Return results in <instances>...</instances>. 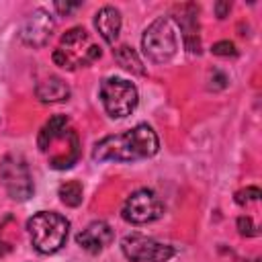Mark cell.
Masks as SVG:
<instances>
[{"label": "cell", "instance_id": "obj_21", "mask_svg": "<svg viewBox=\"0 0 262 262\" xmlns=\"http://www.w3.org/2000/svg\"><path fill=\"white\" fill-rule=\"evenodd\" d=\"M215 14L219 16V18H225L227 14H229V10H231V4L227 2V0H219V2H215Z\"/></svg>", "mask_w": 262, "mask_h": 262}, {"label": "cell", "instance_id": "obj_12", "mask_svg": "<svg viewBox=\"0 0 262 262\" xmlns=\"http://www.w3.org/2000/svg\"><path fill=\"white\" fill-rule=\"evenodd\" d=\"M94 27L106 43H115L121 31V12L115 6H102L94 16Z\"/></svg>", "mask_w": 262, "mask_h": 262}, {"label": "cell", "instance_id": "obj_11", "mask_svg": "<svg viewBox=\"0 0 262 262\" xmlns=\"http://www.w3.org/2000/svg\"><path fill=\"white\" fill-rule=\"evenodd\" d=\"M184 12L176 18L180 29H182V39L184 45L190 53H201V39H199V18H196V6L186 4L182 8Z\"/></svg>", "mask_w": 262, "mask_h": 262}, {"label": "cell", "instance_id": "obj_16", "mask_svg": "<svg viewBox=\"0 0 262 262\" xmlns=\"http://www.w3.org/2000/svg\"><path fill=\"white\" fill-rule=\"evenodd\" d=\"M258 199H260V188L258 186H246V188L235 192V203L242 205V207L252 203V201H258Z\"/></svg>", "mask_w": 262, "mask_h": 262}, {"label": "cell", "instance_id": "obj_4", "mask_svg": "<svg viewBox=\"0 0 262 262\" xmlns=\"http://www.w3.org/2000/svg\"><path fill=\"white\" fill-rule=\"evenodd\" d=\"M141 47L145 55L156 63H166L174 57L178 49V37H176V25L170 16H158L141 37Z\"/></svg>", "mask_w": 262, "mask_h": 262}, {"label": "cell", "instance_id": "obj_19", "mask_svg": "<svg viewBox=\"0 0 262 262\" xmlns=\"http://www.w3.org/2000/svg\"><path fill=\"white\" fill-rule=\"evenodd\" d=\"M227 86V76L219 70H213V74L209 76V90H223Z\"/></svg>", "mask_w": 262, "mask_h": 262}, {"label": "cell", "instance_id": "obj_1", "mask_svg": "<svg viewBox=\"0 0 262 262\" xmlns=\"http://www.w3.org/2000/svg\"><path fill=\"white\" fill-rule=\"evenodd\" d=\"M160 147L156 131L147 123H139L133 129L100 139L92 149V160L96 162H135L151 158Z\"/></svg>", "mask_w": 262, "mask_h": 262}, {"label": "cell", "instance_id": "obj_10", "mask_svg": "<svg viewBox=\"0 0 262 262\" xmlns=\"http://www.w3.org/2000/svg\"><path fill=\"white\" fill-rule=\"evenodd\" d=\"M115 239V231L106 221H92L90 225H86L78 235L76 242L82 250H86L88 254H98L102 252L106 246H111Z\"/></svg>", "mask_w": 262, "mask_h": 262}, {"label": "cell", "instance_id": "obj_3", "mask_svg": "<svg viewBox=\"0 0 262 262\" xmlns=\"http://www.w3.org/2000/svg\"><path fill=\"white\" fill-rule=\"evenodd\" d=\"M51 57H53V63H57L59 68L74 70V68L88 66L94 59H98L100 47L90 43V37L82 27H74L61 37V43L53 51Z\"/></svg>", "mask_w": 262, "mask_h": 262}, {"label": "cell", "instance_id": "obj_13", "mask_svg": "<svg viewBox=\"0 0 262 262\" xmlns=\"http://www.w3.org/2000/svg\"><path fill=\"white\" fill-rule=\"evenodd\" d=\"M35 94L41 102H59V100H68L70 96V86L57 78V76H49L43 82H39L35 86Z\"/></svg>", "mask_w": 262, "mask_h": 262}, {"label": "cell", "instance_id": "obj_15", "mask_svg": "<svg viewBox=\"0 0 262 262\" xmlns=\"http://www.w3.org/2000/svg\"><path fill=\"white\" fill-rule=\"evenodd\" d=\"M57 194H59V199H61L63 205H68V207H78V205L82 203L84 190H82V184H80L78 180H68V182H63V184L59 186Z\"/></svg>", "mask_w": 262, "mask_h": 262}, {"label": "cell", "instance_id": "obj_8", "mask_svg": "<svg viewBox=\"0 0 262 262\" xmlns=\"http://www.w3.org/2000/svg\"><path fill=\"white\" fill-rule=\"evenodd\" d=\"M162 213H164V203L149 188L135 190L123 205V219L129 223H135V225L156 221L162 217Z\"/></svg>", "mask_w": 262, "mask_h": 262}, {"label": "cell", "instance_id": "obj_20", "mask_svg": "<svg viewBox=\"0 0 262 262\" xmlns=\"http://www.w3.org/2000/svg\"><path fill=\"white\" fill-rule=\"evenodd\" d=\"M53 6H55V10H57L59 14H70V12H74L76 8H80L82 4H80V2H61V0H55Z\"/></svg>", "mask_w": 262, "mask_h": 262}, {"label": "cell", "instance_id": "obj_17", "mask_svg": "<svg viewBox=\"0 0 262 262\" xmlns=\"http://www.w3.org/2000/svg\"><path fill=\"white\" fill-rule=\"evenodd\" d=\"M235 225H237V231H239L242 235H246V237H252V235H258V227L254 225V221H252V217H248V215H242V217H237V221H235Z\"/></svg>", "mask_w": 262, "mask_h": 262}, {"label": "cell", "instance_id": "obj_22", "mask_svg": "<svg viewBox=\"0 0 262 262\" xmlns=\"http://www.w3.org/2000/svg\"><path fill=\"white\" fill-rule=\"evenodd\" d=\"M252 262H260V260H258V258H256V260H252Z\"/></svg>", "mask_w": 262, "mask_h": 262}, {"label": "cell", "instance_id": "obj_18", "mask_svg": "<svg viewBox=\"0 0 262 262\" xmlns=\"http://www.w3.org/2000/svg\"><path fill=\"white\" fill-rule=\"evenodd\" d=\"M211 51H213V55H219V57H229V55H235L237 53L235 51V45L231 41H217V43H213Z\"/></svg>", "mask_w": 262, "mask_h": 262}, {"label": "cell", "instance_id": "obj_5", "mask_svg": "<svg viewBox=\"0 0 262 262\" xmlns=\"http://www.w3.org/2000/svg\"><path fill=\"white\" fill-rule=\"evenodd\" d=\"M100 100L104 111L113 117V119H123L127 115H131L139 102V94L135 84L123 80V78H106L100 84Z\"/></svg>", "mask_w": 262, "mask_h": 262}, {"label": "cell", "instance_id": "obj_6", "mask_svg": "<svg viewBox=\"0 0 262 262\" xmlns=\"http://www.w3.org/2000/svg\"><path fill=\"white\" fill-rule=\"evenodd\" d=\"M0 182L8 192V196L14 201H27L35 192L29 166L16 154H6L0 160Z\"/></svg>", "mask_w": 262, "mask_h": 262}, {"label": "cell", "instance_id": "obj_14", "mask_svg": "<svg viewBox=\"0 0 262 262\" xmlns=\"http://www.w3.org/2000/svg\"><path fill=\"white\" fill-rule=\"evenodd\" d=\"M113 55H115V61H117L123 70L135 74V76H145V66H143V61L139 59V55H137L129 45H121V47L113 49Z\"/></svg>", "mask_w": 262, "mask_h": 262}, {"label": "cell", "instance_id": "obj_9", "mask_svg": "<svg viewBox=\"0 0 262 262\" xmlns=\"http://www.w3.org/2000/svg\"><path fill=\"white\" fill-rule=\"evenodd\" d=\"M53 27H55V23H53L51 14L47 10H43V8H37L25 18V23L20 25V33L18 35H20V41L25 45L37 49V47L47 45V41H49V37L53 33Z\"/></svg>", "mask_w": 262, "mask_h": 262}, {"label": "cell", "instance_id": "obj_7", "mask_svg": "<svg viewBox=\"0 0 262 262\" xmlns=\"http://www.w3.org/2000/svg\"><path fill=\"white\" fill-rule=\"evenodd\" d=\"M121 250L131 262H168L176 254L172 246L156 242L154 237L141 233L125 235L121 242Z\"/></svg>", "mask_w": 262, "mask_h": 262}, {"label": "cell", "instance_id": "obj_2", "mask_svg": "<svg viewBox=\"0 0 262 262\" xmlns=\"http://www.w3.org/2000/svg\"><path fill=\"white\" fill-rule=\"evenodd\" d=\"M29 237L39 254H55L68 239L70 221L53 211H39L27 221Z\"/></svg>", "mask_w": 262, "mask_h": 262}]
</instances>
